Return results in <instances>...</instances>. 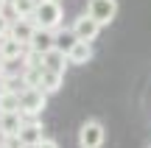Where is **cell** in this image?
I'll return each mask as SVG.
<instances>
[{
  "mask_svg": "<svg viewBox=\"0 0 151 148\" xmlns=\"http://www.w3.org/2000/svg\"><path fill=\"white\" fill-rule=\"evenodd\" d=\"M106 140V129L101 120H84L78 129V148H101Z\"/></svg>",
  "mask_w": 151,
  "mask_h": 148,
  "instance_id": "3",
  "label": "cell"
},
{
  "mask_svg": "<svg viewBox=\"0 0 151 148\" xmlns=\"http://www.w3.org/2000/svg\"><path fill=\"white\" fill-rule=\"evenodd\" d=\"M0 148H3V145H0Z\"/></svg>",
  "mask_w": 151,
  "mask_h": 148,
  "instance_id": "23",
  "label": "cell"
},
{
  "mask_svg": "<svg viewBox=\"0 0 151 148\" xmlns=\"http://www.w3.org/2000/svg\"><path fill=\"white\" fill-rule=\"evenodd\" d=\"M148 148H151V145H148Z\"/></svg>",
  "mask_w": 151,
  "mask_h": 148,
  "instance_id": "24",
  "label": "cell"
},
{
  "mask_svg": "<svg viewBox=\"0 0 151 148\" xmlns=\"http://www.w3.org/2000/svg\"><path fill=\"white\" fill-rule=\"evenodd\" d=\"M67 56H70V64H87V61H92V56H95L92 53V42L78 39V42L67 50Z\"/></svg>",
  "mask_w": 151,
  "mask_h": 148,
  "instance_id": "12",
  "label": "cell"
},
{
  "mask_svg": "<svg viewBox=\"0 0 151 148\" xmlns=\"http://www.w3.org/2000/svg\"><path fill=\"white\" fill-rule=\"evenodd\" d=\"M37 148H59V143H56V140H50V137H45Z\"/></svg>",
  "mask_w": 151,
  "mask_h": 148,
  "instance_id": "20",
  "label": "cell"
},
{
  "mask_svg": "<svg viewBox=\"0 0 151 148\" xmlns=\"http://www.w3.org/2000/svg\"><path fill=\"white\" fill-rule=\"evenodd\" d=\"M48 106V92L42 87H22L20 89V112L25 117H37Z\"/></svg>",
  "mask_w": 151,
  "mask_h": 148,
  "instance_id": "2",
  "label": "cell"
},
{
  "mask_svg": "<svg viewBox=\"0 0 151 148\" xmlns=\"http://www.w3.org/2000/svg\"><path fill=\"white\" fill-rule=\"evenodd\" d=\"M34 22L39 28H62V22H65L62 0H39L37 11H34Z\"/></svg>",
  "mask_w": 151,
  "mask_h": 148,
  "instance_id": "1",
  "label": "cell"
},
{
  "mask_svg": "<svg viewBox=\"0 0 151 148\" xmlns=\"http://www.w3.org/2000/svg\"><path fill=\"white\" fill-rule=\"evenodd\" d=\"M62 81H65V73H56V70H48V67H45L42 70V84H39V87L50 95V92H59L62 89Z\"/></svg>",
  "mask_w": 151,
  "mask_h": 148,
  "instance_id": "14",
  "label": "cell"
},
{
  "mask_svg": "<svg viewBox=\"0 0 151 148\" xmlns=\"http://www.w3.org/2000/svg\"><path fill=\"white\" fill-rule=\"evenodd\" d=\"M6 64H9V61H6V59H3V56H0V78H3V76H6Z\"/></svg>",
  "mask_w": 151,
  "mask_h": 148,
  "instance_id": "21",
  "label": "cell"
},
{
  "mask_svg": "<svg viewBox=\"0 0 151 148\" xmlns=\"http://www.w3.org/2000/svg\"><path fill=\"white\" fill-rule=\"evenodd\" d=\"M20 112V89H0V115Z\"/></svg>",
  "mask_w": 151,
  "mask_h": 148,
  "instance_id": "13",
  "label": "cell"
},
{
  "mask_svg": "<svg viewBox=\"0 0 151 148\" xmlns=\"http://www.w3.org/2000/svg\"><path fill=\"white\" fill-rule=\"evenodd\" d=\"M22 123H25V115L22 112H6V115H0V137L20 134Z\"/></svg>",
  "mask_w": 151,
  "mask_h": 148,
  "instance_id": "11",
  "label": "cell"
},
{
  "mask_svg": "<svg viewBox=\"0 0 151 148\" xmlns=\"http://www.w3.org/2000/svg\"><path fill=\"white\" fill-rule=\"evenodd\" d=\"M87 14L95 17L101 25H109L118 17V0H90L87 3Z\"/></svg>",
  "mask_w": 151,
  "mask_h": 148,
  "instance_id": "5",
  "label": "cell"
},
{
  "mask_svg": "<svg viewBox=\"0 0 151 148\" xmlns=\"http://www.w3.org/2000/svg\"><path fill=\"white\" fill-rule=\"evenodd\" d=\"M0 145H3V148H25V143L20 140V134H9V137H3Z\"/></svg>",
  "mask_w": 151,
  "mask_h": 148,
  "instance_id": "18",
  "label": "cell"
},
{
  "mask_svg": "<svg viewBox=\"0 0 151 148\" xmlns=\"http://www.w3.org/2000/svg\"><path fill=\"white\" fill-rule=\"evenodd\" d=\"M101 28H104L101 22H98L95 17H90V14L84 11V14H78V17L73 20L70 31L76 34V39H84V42H95V39H98V34H101Z\"/></svg>",
  "mask_w": 151,
  "mask_h": 148,
  "instance_id": "4",
  "label": "cell"
},
{
  "mask_svg": "<svg viewBox=\"0 0 151 148\" xmlns=\"http://www.w3.org/2000/svg\"><path fill=\"white\" fill-rule=\"evenodd\" d=\"M45 67H25L22 64V87H39Z\"/></svg>",
  "mask_w": 151,
  "mask_h": 148,
  "instance_id": "16",
  "label": "cell"
},
{
  "mask_svg": "<svg viewBox=\"0 0 151 148\" xmlns=\"http://www.w3.org/2000/svg\"><path fill=\"white\" fill-rule=\"evenodd\" d=\"M37 3H39V0H11L9 9H11V14H14V17H34Z\"/></svg>",
  "mask_w": 151,
  "mask_h": 148,
  "instance_id": "15",
  "label": "cell"
},
{
  "mask_svg": "<svg viewBox=\"0 0 151 148\" xmlns=\"http://www.w3.org/2000/svg\"><path fill=\"white\" fill-rule=\"evenodd\" d=\"M9 3H11V0H0V11H6V9H9Z\"/></svg>",
  "mask_w": 151,
  "mask_h": 148,
  "instance_id": "22",
  "label": "cell"
},
{
  "mask_svg": "<svg viewBox=\"0 0 151 148\" xmlns=\"http://www.w3.org/2000/svg\"><path fill=\"white\" fill-rule=\"evenodd\" d=\"M9 31H11V20L6 17V11H0V39L9 36Z\"/></svg>",
  "mask_w": 151,
  "mask_h": 148,
  "instance_id": "19",
  "label": "cell"
},
{
  "mask_svg": "<svg viewBox=\"0 0 151 148\" xmlns=\"http://www.w3.org/2000/svg\"><path fill=\"white\" fill-rule=\"evenodd\" d=\"M59 42V28H39L37 25V34H34L28 50H37V53H48L50 48H56Z\"/></svg>",
  "mask_w": 151,
  "mask_h": 148,
  "instance_id": "6",
  "label": "cell"
},
{
  "mask_svg": "<svg viewBox=\"0 0 151 148\" xmlns=\"http://www.w3.org/2000/svg\"><path fill=\"white\" fill-rule=\"evenodd\" d=\"M11 36L14 39H20L22 45H31V39H34V34H37V22H34V17H14L11 20Z\"/></svg>",
  "mask_w": 151,
  "mask_h": 148,
  "instance_id": "7",
  "label": "cell"
},
{
  "mask_svg": "<svg viewBox=\"0 0 151 148\" xmlns=\"http://www.w3.org/2000/svg\"><path fill=\"white\" fill-rule=\"evenodd\" d=\"M0 56H3L6 61H17V59H22V56H25V45L9 34V36L0 39Z\"/></svg>",
  "mask_w": 151,
  "mask_h": 148,
  "instance_id": "10",
  "label": "cell"
},
{
  "mask_svg": "<svg viewBox=\"0 0 151 148\" xmlns=\"http://www.w3.org/2000/svg\"><path fill=\"white\" fill-rule=\"evenodd\" d=\"M42 64L48 67V70H56V73H67L70 56H67V50H62V48H50L48 53H42Z\"/></svg>",
  "mask_w": 151,
  "mask_h": 148,
  "instance_id": "9",
  "label": "cell"
},
{
  "mask_svg": "<svg viewBox=\"0 0 151 148\" xmlns=\"http://www.w3.org/2000/svg\"><path fill=\"white\" fill-rule=\"evenodd\" d=\"M76 42H78V39H76V34H73V31H59V42H56V48L70 50Z\"/></svg>",
  "mask_w": 151,
  "mask_h": 148,
  "instance_id": "17",
  "label": "cell"
},
{
  "mask_svg": "<svg viewBox=\"0 0 151 148\" xmlns=\"http://www.w3.org/2000/svg\"><path fill=\"white\" fill-rule=\"evenodd\" d=\"M20 140L25 143V148H37L45 140V126L39 120H34V117H28L22 123V129H20Z\"/></svg>",
  "mask_w": 151,
  "mask_h": 148,
  "instance_id": "8",
  "label": "cell"
}]
</instances>
